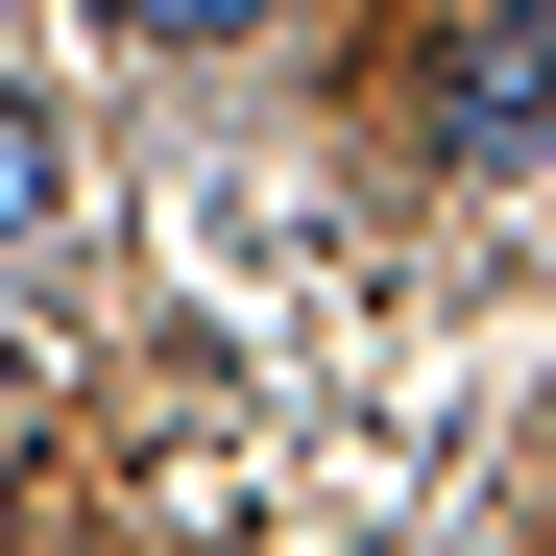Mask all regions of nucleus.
I'll return each mask as SVG.
<instances>
[{"instance_id": "1", "label": "nucleus", "mask_w": 556, "mask_h": 556, "mask_svg": "<svg viewBox=\"0 0 556 556\" xmlns=\"http://www.w3.org/2000/svg\"><path fill=\"white\" fill-rule=\"evenodd\" d=\"M459 146H484V169H556V25H484V49H459Z\"/></svg>"}, {"instance_id": "2", "label": "nucleus", "mask_w": 556, "mask_h": 556, "mask_svg": "<svg viewBox=\"0 0 556 556\" xmlns=\"http://www.w3.org/2000/svg\"><path fill=\"white\" fill-rule=\"evenodd\" d=\"M49 194H73V122H49V98H25V73H0V242H25V218H49Z\"/></svg>"}, {"instance_id": "3", "label": "nucleus", "mask_w": 556, "mask_h": 556, "mask_svg": "<svg viewBox=\"0 0 556 556\" xmlns=\"http://www.w3.org/2000/svg\"><path fill=\"white\" fill-rule=\"evenodd\" d=\"M122 49H242V25H291V0H98Z\"/></svg>"}]
</instances>
